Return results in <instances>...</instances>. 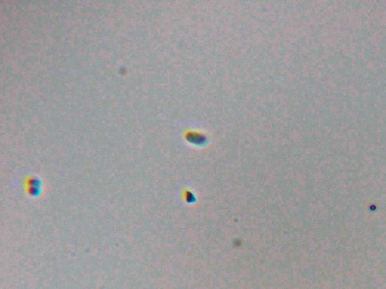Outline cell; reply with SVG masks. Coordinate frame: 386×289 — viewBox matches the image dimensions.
I'll use <instances>...</instances> for the list:
<instances>
[{
	"instance_id": "1",
	"label": "cell",
	"mask_w": 386,
	"mask_h": 289,
	"mask_svg": "<svg viewBox=\"0 0 386 289\" xmlns=\"http://www.w3.org/2000/svg\"><path fill=\"white\" fill-rule=\"evenodd\" d=\"M28 189H29V193L31 194L36 195V193H39V189H40V185H39V181L36 180V179H29L28 181Z\"/></svg>"
}]
</instances>
